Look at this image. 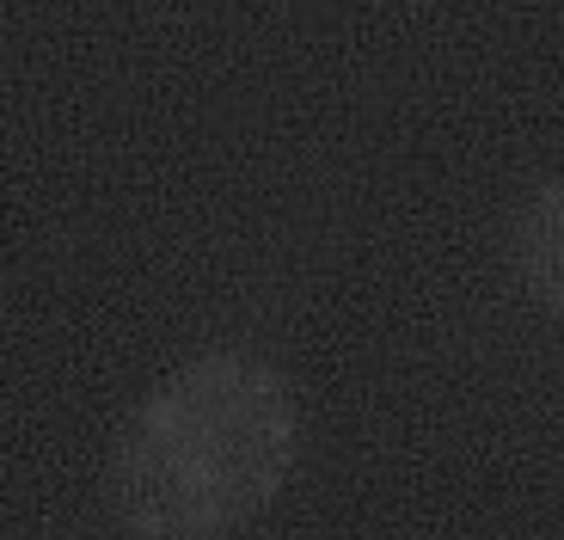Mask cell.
I'll return each instance as SVG.
<instances>
[{"instance_id":"cell-1","label":"cell","mask_w":564,"mask_h":540,"mask_svg":"<svg viewBox=\"0 0 564 540\" xmlns=\"http://www.w3.org/2000/svg\"><path fill=\"white\" fill-rule=\"evenodd\" d=\"M295 467V399L258 356H203L135 412L117 449V516L135 540H221Z\"/></svg>"},{"instance_id":"cell-2","label":"cell","mask_w":564,"mask_h":540,"mask_svg":"<svg viewBox=\"0 0 564 540\" xmlns=\"http://www.w3.org/2000/svg\"><path fill=\"white\" fill-rule=\"evenodd\" d=\"M516 270H522L528 295L564 320V179L534 191V203L516 222Z\"/></svg>"}]
</instances>
